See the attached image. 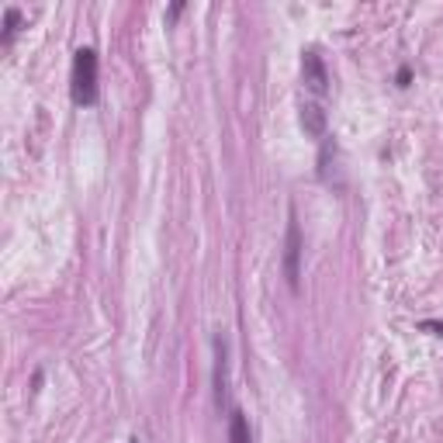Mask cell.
I'll return each mask as SVG.
<instances>
[{
  "mask_svg": "<svg viewBox=\"0 0 443 443\" xmlns=\"http://www.w3.org/2000/svg\"><path fill=\"white\" fill-rule=\"evenodd\" d=\"M70 94L77 108L97 104V52L90 46H80L73 52V73H70Z\"/></svg>",
  "mask_w": 443,
  "mask_h": 443,
  "instance_id": "obj_1",
  "label": "cell"
},
{
  "mask_svg": "<svg viewBox=\"0 0 443 443\" xmlns=\"http://www.w3.org/2000/svg\"><path fill=\"white\" fill-rule=\"evenodd\" d=\"M302 253H305V239H302V226L295 208L288 211V233H284V281L288 288L298 295L302 288Z\"/></svg>",
  "mask_w": 443,
  "mask_h": 443,
  "instance_id": "obj_2",
  "label": "cell"
},
{
  "mask_svg": "<svg viewBox=\"0 0 443 443\" xmlns=\"http://www.w3.org/2000/svg\"><path fill=\"white\" fill-rule=\"evenodd\" d=\"M215 405L218 412L229 405V346L222 336H215Z\"/></svg>",
  "mask_w": 443,
  "mask_h": 443,
  "instance_id": "obj_3",
  "label": "cell"
},
{
  "mask_svg": "<svg viewBox=\"0 0 443 443\" xmlns=\"http://www.w3.org/2000/svg\"><path fill=\"white\" fill-rule=\"evenodd\" d=\"M302 77H305L308 90H315V94H326L329 90V70H326V63H322V56L315 49H305L302 52Z\"/></svg>",
  "mask_w": 443,
  "mask_h": 443,
  "instance_id": "obj_4",
  "label": "cell"
},
{
  "mask_svg": "<svg viewBox=\"0 0 443 443\" xmlns=\"http://www.w3.org/2000/svg\"><path fill=\"white\" fill-rule=\"evenodd\" d=\"M326 125H329V118H326L322 104H302V128H305V135H312V139H326V135H329V132H326Z\"/></svg>",
  "mask_w": 443,
  "mask_h": 443,
  "instance_id": "obj_5",
  "label": "cell"
},
{
  "mask_svg": "<svg viewBox=\"0 0 443 443\" xmlns=\"http://www.w3.org/2000/svg\"><path fill=\"white\" fill-rule=\"evenodd\" d=\"M229 443H253V429H250V419L243 408L229 412Z\"/></svg>",
  "mask_w": 443,
  "mask_h": 443,
  "instance_id": "obj_6",
  "label": "cell"
},
{
  "mask_svg": "<svg viewBox=\"0 0 443 443\" xmlns=\"http://www.w3.org/2000/svg\"><path fill=\"white\" fill-rule=\"evenodd\" d=\"M18 25H21V11L18 8H4V46H11Z\"/></svg>",
  "mask_w": 443,
  "mask_h": 443,
  "instance_id": "obj_7",
  "label": "cell"
},
{
  "mask_svg": "<svg viewBox=\"0 0 443 443\" xmlns=\"http://www.w3.org/2000/svg\"><path fill=\"white\" fill-rule=\"evenodd\" d=\"M395 83H398V87H408V83H412V70H408V66H402V70L395 73Z\"/></svg>",
  "mask_w": 443,
  "mask_h": 443,
  "instance_id": "obj_8",
  "label": "cell"
},
{
  "mask_svg": "<svg viewBox=\"0 0 443 443\" xmlns=\"http://www.w3.org/2000/svg\"><path fill=\"white\" fill-rule=\"evenodd\" d=\"M419 329H429V333L443 336V322H419Z\"/></svg>",
  "mask_w": 443,
  "mask_h": 443,
  "instance_id": "obj_9",
  "label": "cell"
},
{
  "mask_svg": "<svg viewBox=\"0 0 443 443\" xmlns=\"http://www.w3.org/2000/svg\"><path fill=\"white\" fill-rule=\"evenodd\" d=\"M180 11H184V4H173V8L166 11V21H177V18H180Z\"/></svg>",
  "mask_w": 443,
  "mask_h": 443,
  "instance_id": "obj_10",
  "label": "cell"
},
{
  "mask_svg": "<svg viewBox=\"0 0 443 443\" xmlns=\"http://www.w3.org/2000/svg\"><path fill=\"white\" fill-rule=\"evenodd\" d=\"M128 443H139V440H128Z\"/></svg>",
  "mask_w": 443,
  "mask_h": 443,
  "instance_id": "obj_11",
  "label": "cell"
}]
</instances>
